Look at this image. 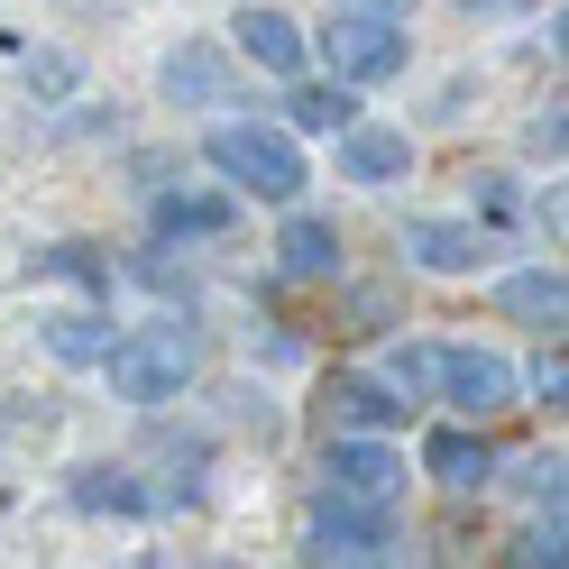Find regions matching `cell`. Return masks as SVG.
<instances>
[{
	"label": "cell",
	"mask_w": 569,
	"mask_h": 569,
	"mask_svg": "<svg viewBox=\"0 0 569 569\" xmlns=\"http://www.w3.org/2000/svg\"><path fill=\"white\" fill-rule=\"evenodd\" d=\"M432 386H441L469 422H487V413L515 405V368L496 359V349H432Z\"/></svg>",
	"instance_id": "5"
},
{
	"label": "cell",
	"mask_w": 569,
	"mask_h": 569,
	"mask_svg": "<svg viewBox=\"0 0 569 569\" xmlns=\"http://www.w3.org/2000/svg\"><path fill=\"white\" fill-rule=\"evenodd\" d=\"M276 267L295 276V284H322V276H340V230H331V221H312V211H295V221L276 230Z\"/></svg>",
	"instance_id": "10"
},
{
	"label": "cell",
	"mask_w": 569,
	"mask_h": 569,
	"mask_svg": "<svg viewBox=\"0 0 569 569\" xmlns=\"http://www.w3.org/2000/svg\"><path fill=\"white\" fill-rule=\"evenodd\" d=\"M230 38H239L248 64H267V74H284V83L303 74V28L284 19V10H239V19H230Z\"/></svg>",
	"instance_id": "9"
},
{
	"label": "cell",
	"mask_w": 569,
	"mask_h": 569,
	"mask_svg": "<svg viewBox=\"0 0 569 569\" xmlns=\"http://www.w3.org/2000/svg\"><path fill=\"white\" fill-rule=\"evenodd\" d=\"M211 166H221L239 193H258V202H295V193L312 184V174H303V148H295V129H258V120L211 129Z\"/></svg>",
	"instance_id": "2"
},
{
	"label": "cell",
	"mask_w": 569,
	"mask_h": 569,
	"mask_svg": "<svg viewBox=\"0 0 569 569\" xmlns=\"http://www.w3.org/2000/svg\"><path fill=\"white\" fill-rule=\"evenodd\" d=\"M331 10H377V19H413V0H331Z\"/></svg>",
	"instance_id": "25"
},
{
	"label": "cell",
	"mask_w": 569,
	"mask_h": 569,
	"mask_svg": "<svg viewBox=\"0 0 569 569\" xmlns=\"http://www.w3.org/2000/svg\"><path fill=\"white\" fill-rule=\"evenodd\" d=\"M38 267H47V276H74V284H92V295H111V267H101V248H83V239H64V248H47Z\"/></svg>",
	"instance_id": "19"
},
{
	"label": "cell",
	"mask_w": 569,
	"mask_h": 569,
	"mask_svg": "<svg viewBox=\"0 0 569 569\" xmlns=\"http://www.w3.org/2000/svg\"><path fill=\"white\" fill-rule=\"evenodd\" d=\"M74 506L83 515H148V487H129L120 469H83L74 478Z\"/></svg>",
	"instance_id": "17"
},
{
	"label": "cell",
	"mask_w": 569,
	"mask_h": 569,
	"mask_svg": "<svg viewBox=\"0 0 569 569\" xmlns=\"http://www.w3.org/2000/svg\"><path fill=\"white\" fill-rule=\"evenodd\" d=\"M303 542H312V560H349V569H359V560H396V515L368 506V496L322 487V496H312Z\"/></svg>",
	"instance_id": "3"
},
{
	"label": "cell",
	"mask_w": 569,
	"mask_h": 569,
	"mask_svg": "<svg viewBox=\"0 0 569 569\" xmlns=\"http://www.w3.org/2000/svg\"><path fill=\"white\" fill-rule=\"evenodd\" d=\"M459 10H532V0H459Z\"/></svg>",
	"instance_id": "26"
},
{
	"label": "cell",
	"mask_w": 569,
	"mask_h": 569,
	"mask_svg": "<svg viewBox=\"0 0 569 569\" xmlns=\"http://www.w3.org/2000/svg\"><path fill=\"white\" fill-rule=\"evenodd\" d=\"M284 120H295L303 138H340L349 120H359V101H349V83H303V74H295V101H284Z\"/></svg>",
	"instance_id": "14"
},
{
	"label": "cell",
	"mask_w": 569,
	"mask_h": 569,
	"mask_svg": "<svg viewBox=\"0 0 569 569\" xmlns=\"http://www.w3.org/2000/svg\"><path fill=\"white\" fill-rule=\"evenodd\" d=\"M496 303H506L515 322H542V331H560V276H506V284H496Z\"/></svg>",
	"instance_id": "16"
},
{
	"label": "cell",
	"mask_w": 569,
	"mask_h": 569,
	"mask_svg": "<svg viewBox=\"0 0 569 569\" xmlns=\"http://www.w3.org/2000/svg\"><path fill=\"white\" fill-rule=\"evenodd\" d=\"M157 83H166V101H184V111H221V101H230V64L211 56L202 38H184L157 64Z\"/></svg>",
	"instance_id": "8"
},
{
	"label": "cell",
	"mask_w": 569,
	"mask_h": 569,
	"mask_svg": "<svg viewBox=\"0 0 569 569\" xmlns=\"http://www.w3.org/2000/svg\"><path fill=\"white\" fill-rule=\"evenodd\" d=\"M422 469H432L441 487H487L496 478V450L478 432H432V441H422Z\"/></svg>",
	"instance_id": "13"
},
{
	"label": "cell",
	"mask_w": 569,
	"mask_h": 569,
	"mask_svg": "<svg viewBox=\"0 0 569 569\" xmlns=\"http://www.w3.org/2000/svg\"><path fill=\"white\" fill-rule=\"evenodd\" d=\"M331 413L349 422V432H396V422L413 413V396H396L386 377H331Z\"/></svg>",
	"instance_id": "11"
},
{
	"label": "cell",
	"mask_w": 569,
	"mask_h": 569,
	"mask_svg": "<svg viewBox=\"0 0 569 569\" xmlns=\"http://www.w3.org/2000/svg\"><path fill=\"white\" fill-rule=\"evenodd\" d=\"M322 56H331V74H340V83H386V74H405L413 38H405V19H377V10H331Z\"/></svg>",
	"instance_id": "4"
},
{
	"label": "cell",
	"mask_w": 569,
	"mask_h": 569,
	"mask_svg": "<svg viewBox=\"0 0 569 569\" xmlns=\"http://www.w3.org/2000/svg\"><path fill=\"white\" fill-rule=\"evenodd\" d=\"M47 349H56L64 368H92L101 349H111V331H101L92 312H56V322H47Z\"/></svg>",
	"instance_id": "18"
},
{
	"label": "cell",
	"mask_w": 569,
	"mask_h": 569,
	"mask_svg": "<svg viewBox=\"0 0 569 569\" xmlns=\"http://www.w3.org/2000/svg\"><path fill=\"white\" fill-rule=\"evenodd\" d=\"M532 386H542V405H560V386H569V368H560V349H551L542 368H532Z\"/></svg>",
	"instance_id": "24"
},
{
	"label": "cell",
	"mask_w": 569,
	"mask_h": 569,
	"mask_svg": "<svg viewBox=\"0 0 569 569\" xmlns=\"http://www.w3.org/2000/svg\"><path fill=\"white\" fill-rule=\"evenodd\" d=\"M405 166H413V138L405 129H368V120L340 129V174H349V184H405Z\"/></svg>",
	"instance_id": "7"
},
{
	"label": "cell",
	"mask_w": 569,
	"mask_h": 569,
	"mask_svg": "<svg viewBox=\"0 0 569 569\" xmlns=\"http://www.w3.org/2000/svg\"><path fill=\"white\" fill-rule=\"evenodd\" d=\"M239 221V202H221V193H157V230L174 239V230H193V239H211V230H230Z\"/></svg>",
	"instance_id": "15"
},
{
	"label": "cell",
	"mask_w": 569,
	"mask_h": 569,
	"mask_svg": "<svg viewBox=\"0 0 569 569\" xmlns=\"http://www.w3.org/2000/svg\"><path fill=\"white\" fill-rule=\"evenodd\" d=\"M28 92H38V101H64V92H74V56H28Z\"/></svg>",
	"instance_id": "21"
},
{
	"label": "cell",
	"mask_w": 569,
	"mask_h": 569,
	"mask_svg": "<svg viewBox=\"0 0 569 569\" xmlns=\"http://www.w3.org/2000/svg\"><path fill=\"white\" fill-rule=\"evenodd\" d=\"M523 487H532V496H551V506H560V459H523Z\"/></svg>",
	"instance_id": "23"
},
{
	"label": "cell",
	"mask_w": 569,
	"mask_h": 569,
	"mask_svg": "<svg viewBox=\"0 0 569 569\" xmlns=\"http://www.w3.org/2000/svg\"><path fill=\"white\" fill-rule=\"evenodd\" d=\"M386 386H396V396H422V386H432V349H422V340L386 349Z\"/></svg>",
	"instance_id": "20"
},
{
	"label": "cell",
	"mask_w": 569,
	"mask_h": 569,
	"mask_svg": "<svg viewBox=\"0 0 569 569\" xmlns=\"http://www.w3.org/2000/svg\"><path fill=\"white\" fill-rule=\"evenodd\" d=\"M478 202L496 211V221H515V211H523V202H515V184H506V174H478Z\"/></svg>",
	"instance_id": "22"
},
{
	"label": "cell",
	"mask_w": 569,
	"mask_h": 569,
	"mask_svg": "<svg viewBox=\"0 0 569 569\" xmlns=\"http://www.w3.org/2000/svg\"><path fill=\"white\" fill-rule=\"evenodd\" d=\"M405 258L432 267V276H469V267L487 258V239L459 230V221H413V230H405Z\"/></svg>",
	"instance_id": "12"
},
{
	"label": "cell",
	"mask_w": 569,
	"mask_h": 569,
	"mask_svg": "<svg viewBox=\"0 0 569 569\" xmlns=\"http://www.w3.org/2000/svg\"><path fill=\"white\" fill-rule=\"evenodd\" d=\"M92 368L111 377V396H129V405H166V396H184V386H193L202 349H193V331H184V322H157V331L111 340Z\"/></svg>",
	"instance_id": "1"
},
{
	"label": "cell",
	"mask_w": 569,
	"mask_h": 569,
	"mask_svg": "<svg viewBox=\"0 0 569 569\" xmlns=\"http://www.w3.org/2000/svg\"><path fill=\"white\" fill-rule=\"evenodd\" d=\"M322 478L340 487V496H368V506H396L405 496V459L386 450V441H331V459H322Z\"/></svg>",
	"instance_id": "6"
}]
</instances>
